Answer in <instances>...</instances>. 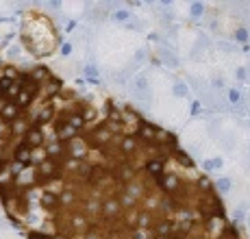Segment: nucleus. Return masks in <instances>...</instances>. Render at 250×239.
<instances>
[{
	"mask_svg": "<svg viewBox=\"0 0 250 239\" xmlns=\"http://www.w3.org/2000/svg\"><path fill=\"white\" fill-rule=\"evenodd\" d=\"M44 141H46L44 131L37 128V126H31L26 131V135H24V143H26L31 150H40V148H44Z\"/></svg>",
	"mask_w": 250,
	"mask_h": 239,
	"instance_id": "9",
	"label": "nucleus"
},
{
	"mask_svg": "<svg viewBox=\"0 0 250 239\" xmlns=\"http://www.w3.org/2000/svg\"><path fill=\"white\" fill-rule=\"evenodd\" d=\"M0 76H4L7 80H13V83H16V80L20 79V70L13 68V65H4V70H2V74Z\"/></svg>",
	"mask_w": 250,
	"mask_h": 239,
	"instance_id": "15",
	"label": "nucleus"
},
{
	"mask_svg": "<svg viewBox=\"0 0 250 239\" xmlns=\"http://www.w3.org/2000/svg\"><path fill=\"white\" fill-rule=\"evenodd\" d=\"M9 170V163H7V159L4 157H0V174H4V172Z\"/></svg>",
	"mask_w": 250,
	"mask_h": 239,
	"instance_id": "17",
	"label": "nucleus"
},
{
	"mask_svg": "<svg viewBox=\"0 0 250 239\" xmlns=\"http://www.w3.org/2000/svg\"><path fill=\"white\" fill-rule=\"evenodd\" d=\"M237 48H250V24H237L229 37Z\"/></svg>",
	"mask_w": 250,
	"mask_h": 239,
	"instance_id": "8",
	"label": "nucleus"
},
{
	"mask_svg": "<svg viewBox=\"0 0 250 239\" xmlns=\"http://www.w3.org/2000/svg\"><path fill=\"white\" fill-rule=\"evenodd\" d=\"M200 167H203V172L207 176H211V174L218 176L227 170V159L222 157V152H213V155H207L205 159H200Z\"/></svg>",
	"mask_w": 250,
	"mask_h": 239,
	"instance_id": "3",
	"label": "nucleus"
},
{
	"mask_svg": "<svg viewBox=\"0 0 250 239\" xmlns=\"http://www.w3.org/2000/svg\"><path fill=\"white\" fill-rule=\"evenodd\" d=\"M167 161H170V157H148L146 163H144V167H142V172L148 176V179L155 180L166 172Z\"/></svg>",
	"mask_w": 250,
	"mask_h": 239,
	"instance_id": "5",
	"label": "nucleus"
},
{
	"mask_svg": "<svg viewBox=\"0 0 250 239\" xmlns=\"http://www.w3.org/2000/svg\"><path fill=\"white\" fill-rule=\"evenodd\" d=\"M42 207L48 209V211H57V209H59V194H55V191H44V194H42Z\"/></svg>",
	"mask_w": 250,
	"mask_h": 239,
	"instance_id": "12",
	"label": "nucleus"
},
{
	"mask_svg": "<svg viewBox=\"0 0 250 239\" xmlns=\"http://www.w3.org/2000/svg\"><path fill=\"white\" fill-rule=\"evenodd\" d=\"M59 55L63 57V59H70L72 55H74V41H70V40H63L59 44Z\"/></svg>",
	"mask_w": 250,
	"mask_h": 239,
	"instance_id": "14",
	"label": "nucleus"
},
{
	"mask_svg": "<svg viewBox=\"0 0 250 239\" xmlns=\"http://www.w3.org/2000/svg\"><path fill=\"white\" fill-rule=\"evenodd\" d=\"M11 157H13V163H18L22 167H31L33 165V150L24 141H18L16 146H13Z\"/></svg>",
	"mask_w": 250,
	"mask_h": 239,
	"instance_id": "6",
	"label": "nucleus"
},
{
	"mask_svg": "<svg viewBox=\"0 0 250 239\" xmlns=\"http://www.w3.org/2000/svg\"><path fill=\"white\" fill-rule=\"evenodd\" d=\"M0 96H2V92H0Z\"/></svg>",
	"mask_w": 250,
	"mask_h": 239,
	"instance_id": "18",
	"label": "nucleus"
},
{
	"mask_svg": "<svg viewBox=\"0 0 250 239\" xmlns=\"http://www.w3.org/2000/svg\"><path fill=\"white\" fill-rule=\"evenodd\" d=\"M83 79L87 80L89 85H100L103 83V70H100L98 61L94 59H87L83 63Z\"/></svg>",
	"mask_w": 250,
	"mask_h": 239,
	"instance_id": "7",
	"label": "nucleus"
},
{
	"mask_svg": "<svg viewBox=\"0 0 250 239\" xmlns=\"http://www.w3.org/2000/svg\"><path fill=\"white\" fill-rule=\"evenodd\" d=\"M28 128H31V124H28L26 120L20 116L16 122H11V128H9V133H11V135H26Z\"/></svg>",
	"mask_w": 250,
	"mask_h": 239,
	"instance_id": "13",
	"label": "nucleus"
},
{
	"mask_svg": "<svg viewBox=\"0 0 250 239\" xmlns=\"http://www.w3.org/2000/svg\"><path fill=\"white\" fill-rule=\"evenodd\" d=\"M183 185V179L176 172H163L159 179H155V187L161 196H172L174 191H179V187Z\"/></svg>",
	"mask_w": 250,
	"mask_h": 239,
	"instance_id": "2",
	"label": "nucleus"
},
{
	"mask_svg": "<svg viewBox=\"0 0 250 239\" xmlns=\"http://www.w3.org/2000/svg\"><path fill=\"white\" fill-rule=\"evenodd\" d=\"M22 116V109L18 107L16 102H11V100H7V102L2 104V109H0V118H2V122H16L18 118Z\"/></svg>",
	"mask_w": 250,
	"mask_h": 239,
	"instance_id": "11",
	"label": "nucleus"
},
{
	"mask_svg": "<svg viewBox=\"0 0 250 239\" xmlns=\"http://www.w3.org/2000/svg\"><path fill=\"white\" fill-rule=\"evenodd\" d=\"M155 57H161L159 63L166 65L167 72H170V70H181V68H183V61H181V57L176 55V50H172V48L166 46V44H161L159 48H157V50H155Z\"/></svg>",
	"mask_w": 250,
	"mask_h": 239,
	"instance_id": "4",
	"label": "nucleus"
},
{
	"mask_svg": "<svg viewBox=\"0 0 250 239\" xmlns=\"http://www.w3.org/2000/svg\"><path fill=\"white\" fill-rule=\"evenodd\" d=\"M222 100H224V111L235 116V113H244L246 111V92L237 85H229L222 92Z\"/></svg>",
	"mask_w": 250,
	"mask_h": 239,
	"instance_id": "1",
	"label": "nucleus"
},
{
	"mask_svg": "<svg viewBox=\"0 0 250 239\" xmlns=\"http://www.w3.org/2000/svg\"><path fill=\"white\" fill-rule=\"evenodd\" d=\"M187 239H209V237H207L205 233H196V228H194V231H191V235L187 237Z\"/></svg>",
	"mask_w": 250,
	"mask_h": 239,
	"instance_id": "16",
	"label": "nucleus"
},
{
	"mask_svg": "<svg viewBox=\"0 0 250 239\" xmlns=\"http://www.w3.org/2000/svg\"><path fill=\"white\" fill-rule=\"evenodd\" d=\"M57 116V109L52 107V104H44V107L37 111V116H35V122L31 124V126H37V128H42L44 124H50L52 120H55Z\"/></svg>",
	"mask_w": 250,
	"mask_h": 239,
	"instance_id": "10",
	"label": "nucleus"
}]
</instances>
